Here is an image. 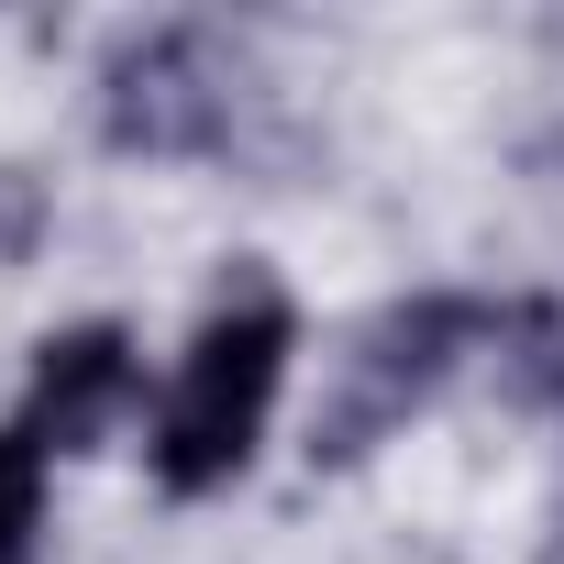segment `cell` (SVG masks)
I'll return each instance as SVG.
<instances>
[{
    "mask_svg": "<svg viewBox=\"0 0 564 564\" xmlns=\"http://www.w3.org/2000/svg\"><path fill=\"white\" fill-rule=\"evenodd\" d=\"M300 377V300L276 265H232L221 289L199 300L166 388H155V421H144V476L155 498H221L254 476L265 432H276V399Z\"/></svg>",
    "mask_w": 564,
    "mask_h": 564,
    "instance_id": "6da1fadb",
    "label": "cell"
},
{
    "mask_svg": "<svg viewBox=\"0 0 564 564\" xmlns=\"http://www.w3.org/2000/svg\"><path fill=\"white\" fill-rule=\"evenodd\" d=\"M487 322H498V300H476V289H399V300H377V311L344 333L333 377H322L311 465H322V476L377 465L465 366H487Z\"/></svg>",
    "mask_w": 564,
    "mask_h": 564,
    "instance_id": "7a4b0ae2",
    "label": "cell"
},
{
    "mask_svg": "<svg viewBox=\"0 0 564 564\" xmlns=\"http://www.w3.org/2000/svg\"><path fill=\"white\" fill-rule=\"evenodd\" d=\"M89 111H100L111 155H133V166H199L243 122V67L221 56L210 23H144V34H122L100 56Z\"/></svg>",
    "mask_w": 564,
    "mask_h": 564,
    "instance_id": "3957f363",
    "label": "cell"
},
{
    "mask_svg": "<svg viewBox=\"0 0 564 564\" xmlns=\"http://www.w3.org/2000/svg\"><path fill=\"white\" fill-rule=\"evenodd\" d=\"M133 410H144V344H133V322L89 311V322H56V333L34 344L12 421H23L56 465H78V454H100Z\"/></svg>",
    "mask_w": 564,
    "mask_h": 564,
    "instance_id": "277c9868",
    "label": "cell"
},
{
    "mask_svg": "<svg viewBox=\"0 0 564 564\" xmlns=\"http://www.w3.org/2000/svg\"><path fill=\"white\" fill-rule=\"evenodd\" d=\"M487 377L509 410H553L564 421V289H520L487 322Z\"/></svg>",
    "mask_w": 564,
    "mask_h": 564,
    "instance_id": "5b68a950",
    "label": "cell"
},
{
    "mask_svg": "<svg viewBox=\"0 0 564 564\" xmlns=\"http://www.w3.org/2000/svg\"><path fill=\"white\" fill-rule=\"evenodd\" d=\"M45 509H56V454L0 421V564H45Z\"/></svg>",
    "mask_w": 564,
    "mask_h": 564,
    "instance_id": "8992f818",
    "label": "cell"
},
{
    "mask_svg": "<svg viewBox=\"0 0 564 564\" xmlns=\"http://www.w3.org/2000/svg\"><path fill=\"white\" fill-rule=\"evenodd\" d=\"M45 232H56V188L34 166H0V265H34Z\"/></svg>",
    "mask_w": 564,
    "mask_h": 564,
    "instance_id": "52a82bcc",
    "label": "cell"
}]
</instances>
